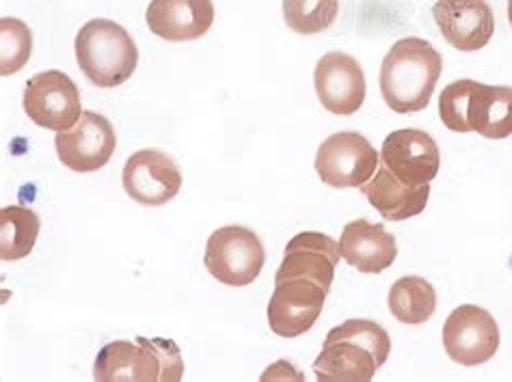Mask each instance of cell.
I'll use <instances>...</instances> for the list:
<instances>
[{
    "mask_svg": "<svg viewBox=\"0 0 512 382\" xmlns=\"http://www.w3.org/2000/svg\"><path fill=\"white\" fill-rule=\"evenodd\" d=\"M443 59L437 48L420 37H404L385 54L381 95L394 113H420L433 100Z\"/></svg>",
    "mask_w": 512,
    "mask_h": 382,
    "instance_id": "cell-1",
    "label": "cell"
},
{
    "mask_svg": "<svg viewBox=\"0 0 512 382\" xmlns=\"http://www.w3.org/2000/svg\"><path fill=\"white\" fill-rule=\"evenodd\" d=\"M439 117L452 132H478L484 139L512 136V87H491L478 80H454L439 95Z\"/></svg>",
    "mask_w": 512,
    "mask_h": 382,
    "instance_id": "cell-2",
    "label": "cell"
},
{
    "mask_svg": "<svg viewBox=\"0 0 512 382\" xmlns=\"http://www.w3.org/2000/svg\"><path fill=\"white\" fill-rule=\"evenodd\" d=\"M74 52L89 83L100 89L124 85L139 63V50L130 33L124 26L104 18L89 20L78 31Z\"/></svg>",
    "mask_w": 512,
    "mask_h": 382,
    "instance_id": "cell-3",
    "label": "cell"
},
{
    "mask_svg": "<svg viewBox=\"0 0 512 382\" xmlns=\"http://www.w3.org/2000/svg\"><path fill=\"white\" fill-rule=\"evenodd\" d=\"M184 376V361L180 348L171 339L111 341L93 363V378L109 380H167L175 382Z\"/></svg>",
    "mask_w": 512,
    "mask_h": 382,
    "instance_id": "cell-4",
    "label": "cell"
},
{
    "mask_svg": "<svg viewBox=\"0 0 512 382\" xmlns=\"http://www.w3.org/2000/svg\"><path fill=\"white\" fill-rule=\"evenodd\" d=\"M264 262V244L260 236L247 227L227 225L208 238L204 255L206 270L229 288L251 285L260 277Z\"/></svg>",
    "mask_w": 512,
    "mask_h": 382,
    "instance_id": "cell-5",
    "label": "cell"
},
{
    "mask_svg": "<svg viewBox=\"0 0 512 382\" xmlns=\"http://www.w3.org/2000/svg\"><path fill=\"white\" fill-rule=\"evenodd\" d=\"M379 152L363 134L338 132L318 147L316 173L331 188H361L379 171Z\"/></svg>",
    "mask_w": 512,
    "mask_h": 382,
    "instance_id": "cell-6",
    "label": "cell"
},
{
    "mask_svg": "<svg viewBox=\"0 0 512 382\" xmlns=\"http://www.w3.org/2000/svg\"><path fill=\"white\" fill-rule=\"evenodd\" d=\"M22 104L24 113L29 115L35 126L52 132L72 130L83 115L76 83L59 70L39 72L29 78Z\"/></svg>",
    "mask_w": 512,
    "mask_h": 382,
    "instance_id": "cell-7",
    "label": "cell"
},
{
    "mask_svg": "<svg viewBox=\"0 0 512 382\" xmlns=\"http://www.w3.org/2000/svg\"><path fill=\"white\" fill-rule=\"evenodd\" d=\"M443 348L463 367H478L495 357L500 348V326L478 305L456 307L443 324Z\"/></svg>",
    "mask_w": 512,
    "mask_h": 382,
    "instance_id": "cell-8",
    "label": "cell"
},
{
    "mask_svg": "<svg viewBox=\"0 0 512 382\" xmlns=\"http://www.w3.org/2000/svg\"><path fill=\"white\" fill-rule=\"evenodd\" d=\"M57 156L74 173H93L111 162L117 136L111 121L100 113L83 111L78 124L55 136Z\"/></svg>",
    "mask_w": 512,
    "mask_h": 382,
    "instance_id": "cell-9",
    "label": "cell"
},
{
    "mask_svg": "<svg viewBox=\"0 0 512 382\" xmlns=\"http://www.w3.org/2000/svg\"><path fill=\"white\" fill-rule=\"evenodd\" d=\"M126 195L145 208H160L178 197L182 173L175 162L158 149H141L126 160L121 171Z\"/></svg>",
    "mask_w": 512,
    "mask_h": 382,
    "instance_id": "cell-10",
    "label": "cell"
},
{
    "mask_svg": "<svg viewBox=\"0 0 512 382\" xmlns=\"http://www.w3.org/2000/svg\"><path fill=\"white\" fill-rule=\"evenodd\" d=\"M327 290L309 279H286L275 283V292L268 300V324L279 337L305 335L325 307Z\"/></svg>",
    "mask_w": 512,
    "mask_h": 382,
    "instance_id": "cell-11",
    "label": "cell"
},
{
    "mask_svg": "<svg viewBox=\"0 0 512 382\" xmlns=\"http://www.w3.org/2000/svg\"><path fill=\"white\" fill-rule=\"evenodd\" d=\"M314 87L320 104L333 115H355L366 102V76L346 52H327L316 63Z\"/></svg>",
    "mask_w": 512,
    "mask_h": 382,
    "instance_id": "cell-12",
    "label": "cell"
},
{
    "mask_svg": "<svg viewBox=\"0 0 512 382\" xmlns=\"http://www.w3.org/2000/svg\"><path fill=\"white\" fill-rule=\"evenodd\" d=\"M383 165L402 184L422 186L439 175L441 152L433 136L424 130H396L385 139L381 149Z\"/></svg>",
    "mask_w": 512,
    "mask_h": 382,
    "instance_id": "cell-13",
    "label": "cell"
},
{
    "mask_svg": "<svg viewBox=\"0 0 512 382\" xmlns=\"http://www.w3.org/2000/svg\"><path fill=\"white\" fill-rule=\"evenodd\" d=\"M433 18L443 39L461 52L482 50L495 33V16L487 0H437Z\"/></svg>",
    "mask_w": 512,
    "mask_h": 382,
    "instance_id": "cell-14",
    "label": "cell"
},
{
    "mask_svg": "<svg viewBox=\"0 0 512 382\" xmlns=\"http://www.w3.org/2000/svg\"><path fill=\"white\" fill-rule=\"evenodd\" d=\"M340 257V242L320 234V231H303L288 242L275 283L286 279H309L329 292Z\"/></svg>",
    "mask_w": 512,
    "mask_h": 382,
    "instance_id": "cell-15",
    "label": "cell"
},
{
    "mask_svg": "<svg viewBox=\"0 0 512 382\" xmlns=\"http://www.w3.org/2000/svg\"><path fill=\"white\" fill-rule=\"evenodd\" d=\"M145 22L167 42H195L214 24V5L212 0H152Z\"/></svg>",
    "mask_w": 512,
    "mask_h": 382,
    "instance_id": "cell-16",
    "label": "cell"
},
{
    "mask_svg": "<svg viewBox=\"0 0 512 382\" xmlns=\"http://www.w3.org/2000/svg\"><path fill=\"white\" fill-rule=\"evenodd\" d=\"M342 259L363 275H379L396 262V238L383 225L357 218L350 221L340 238Z\"/></svg>",
    "mask_w": 512,
    "mask_h": 382,
    "instance_id": "cell-17",
    "label": "cell"
},
{
    "mask_svg": "<svg viewBox=\"0 0 512 382\" xmlns=\"http://www.w3.org/2000/svg\"><path fill=\"white\" fill-rule=\"evenodd\" d=\"M381 370L372 350L353 339L327 337L314 361V374L322 382H368Z\"/></svg>",
    "mask_w": 512,
    "mask_h": 382,
    "instance_id": "cell-18",
    "label": "cell"
},
{
    "mask_svg": "<svg viewBox=\"0 0 512 382\" xmlns=\"http://www.w3.org/2000/svg\"><path fill=\"white\" fill-rule=\"evenodd\" d=\"M363 195L376 208L385 221H409V218L422 214L430 199V184L409 186L402 184L398 177L385 165L372 175L368 184H363Z\"/></svg>",
    "mask_w": 512,
    "mask_h": 382,
    "instance_id": "cell-19",
    "label": "cell"
},
{
    "mask_svg": "<svg viewBox=\"0 0 512 382\" xmlns=\"http://www.w3.org/2000/svg\"><path fill=\"white\" fill-rule=\"evenodd\" d=\"M392 316L402 324H424L437 309V292L424 277H400L387 296Z\"/></svg>",
    "mask_w": 512,
    "mask_h": 382,
    "instance_id": "cell-20",
    "label": "cell"
},
{
    "mask_svg": "<svg viewBox=\"0 0 512 382\" xmlns=\"http://www.w3.org/2000/svg\"><path fill=\"white\" fill-rule=\"evenodd\" d=\"M39 216L31 208L5 206L0 210V257L3 262H18L29 257L39 236Z\"/></svg>",
    "mask_w": 512,
    "mask_h": 382,
    "instance_id": "cell-21",
    "label": "cell"
},
{
    "mask_svg": "<svg viewBox=\"0 0 512 382\" xmlns=\"http://www.w3.org/2000/svg\"><path fill=\"white\" fill-rule=\"evenodd\" d=\"M340 13V0H284V20L299 35L327 31Z\"/></svg>",
    "mask_w": 512,
    "mask_h": 382,
    "instance_id": "cell-22",
    "label": "cell"
},
{
    "mask_svg": "<svg viewBox=\"0 0 512 382\" xmlns=\"http://www.w3.org/2000/svg\"><path fill=\"white\" fill-rule=\"evenodd\" d=\"M33 52V33L18 18L0 20V74L11 76L29 63Z\"/></svg>",
    "mask_w": 512,
    "mask_h": 382,
    "instance_id": "cell-23",
    "label": "cell"
},
{
    "mask_svg": "<svg viewBox=\"0 0 512 382\" xmlns=\"http://www.w3.org/2000/svg\"><path fill=\"white\" fill-rule=\"evenodd\" d=\"M327 337L359 341L361 346L372 350L374 357L379 359L381 367L387 363L389 352H392V339H389L387 331L379 322H372V320H346L344 324L331 329Z\"/></svg>",
    "mask_w": 512,
    "mask_h": 382,
    "instance_id": "cell-24",
    "label": "cell"
},
{
    "mask_svg": "<svg viewBox=\"0 0 512 382\" xmlns=\"http://www.w3.org/2000/svg\"><path fill=\"white\" fill-rule=\"evenodd\" d=\"M294 378V380H303V376L296 372V370H292L290 367V363H286V361H277V365L275 367H271V370H266L264 372V376H262V380H268V378Z\"/></svg>",
    "mask_w": 512,
    "mask_h": 382,
    "instance_id": "cell-25",
    "label": "cell"
},
{
    "mask_svg": "<svg viewBox=\"0 0 512 382\" xmlns=\"http://www.w3.org/2000/svg\"><path fill=\"white\" fill-rule=\"evenodd\" d=\"M508 22L512 26V0H508Z\"/></svg>",
    "mask_w": 512,
    "mask_h": 382,
    "instance_id": "cell-26",
    "label": "cell"
}]
</instances>
